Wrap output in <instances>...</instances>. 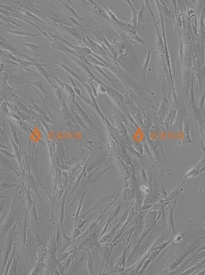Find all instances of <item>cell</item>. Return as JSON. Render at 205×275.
<instances>
[{
  "mask_svg": "<svg viewBox=\"0 0 205 275\" xmlns=\"http://www.w3.org/2000/svg\"><path fill=\"white\" fill-rule=\"evenodd\" d=\"M130 5V7L131 8L132 10V23L134 25V27L136 28L138 25V11L135 10V9L133 7L130 1H127Z\"/></svg>",
  "mask_w": 205,
  "mask_h": 275,
  "instance_id": "6da1fadb",
  "label": "cell"
},
{
  "mask_svg": "<svg viewBox=\"0 0 205 275\" xmlns=\"http://www.w3.org/2000/svg\"><path fill=\"white\" fill-rule=\"evenodd\" d=\"M152 49L153 48H151L150 50H148V55H147V56L146 57V60L145 61V63H144V66H143V67L142 68V72L143 73H145L146 72V70L147 69V68H148V64H149V61H150V57H151V52H152Z\"/></svg>",
  "mask_w": 205,
  "mask_h": 275,
  "instance_id": "7a4b0ae2",
  "label": "cell"
},
{
  "mask_svg": "<svg viewBox=\"0 0 205 275\" xmlns=\"http://www.w3.org/2000/svg\"><path fill=\"white\" fill-rule=\"evenodd\" d=\"M144 6H143L141 10L138 11V25H140L141 23H143L144 25Z\"/></svg>",
  "mask_w": 205,
  "mask_h": 275,
  "instance_id": "3957f363",
  "label": "cell"
},
{
  "mask_svg": "<svg viewBox=\"0 0 205 275\" xmlns=\"http://www.w3.org/2000/svg\"><path fill=\"white\" fill-rule=\"evenodd\" d=\"M21 43L23 44L24 45L26 46L27 47L29 48L30 50H34L36 48H37L38 47V46L35 45H34V44H28V43Z\"/></svg>",
  "mask_w": 205,
  "mask_h": 275,
  "instance_id": "277c9868",
  "label": "cell"
}]
</instances>
